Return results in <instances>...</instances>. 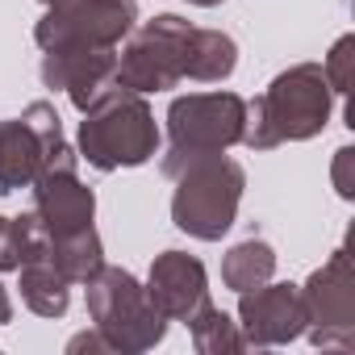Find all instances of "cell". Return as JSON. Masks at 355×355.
Instances as JSON below:
<instances>
[{"instance_id": "obj_1", "label": "cell", "mask_w": 355, "mask_h": 355, "mask_svg": "<svg viewBox=\"0 0 355 355\" xmlns=\"http://www.w3.org/2000/svg\"><path fill=\"white\" fill-rule=\"evenodd\" d=\"M330 101H334V92H330L322 67L297 63V67L280 71L255 105H247L243 142L251 150H272L280 142H305L326 130Z\"/></svg>"}, {"instance_id": "obj_2", "label": "cell", "mask_w": 355, "mask_h": 355, "mask_svg": "<svg viewBox=\"0 0 355 355\" xmlns=\"http://www.w3.org/2000/svg\"><path fill=\"white\" fill-rule=\"evenodd\" d=\"M159 150V125L142 92H130L113 84L92 109H84L80 121V159H88L96 171L138 167Z\"/></svg>"}, {"instance_id": "obj_3", "label": "cell", "mask_w": 355, "mask_h": 355, "mask_svg": "<svg viewBox=\"0 0 355 355\" xmlns=\"http://www.w3.org/2000/svg\"><path fill=\"white\" fill-rule=\"evenodd\" d=\"M247 130V101L239 92H189L175 96L167 109V138L171 150L163 155V175L175 180L189 163L205 155H222L226 146L243 142Z\"/></svg>"}, {"instance_id": "obj_4", "label": "cell", "mask_w": 355, "mask_h": 355, "mask_svg": "<svg viewBox=\"0 0 355 355\" xmlns=\"http://www.w3.org/2000/svg\"><path fill=\"white\" fill-rule=\"evenodd\" d=\"M247 189V171L243 163L222 155H205L197 163H189L175 175V197H171V222L184 234L201 239V243H218L234 218H239V201Z\"/></svg>"}, {"instance_id": "obj_5", "label": "cell", "mask_w": 355, "mask_h": 355, "mask_svg": "<svg viewBox=\"0 0 355 355\" xmlns=\"http://www.w3.org/2000/svg\"><path fill=\"white\" fill-rule=\"evenodd\" d=\"M84 284H88L92 330L105 338L109 351L138 355V351H150L167 334V318L146 297V284H138L125 268H109L105 263Z\"/></svg>"}, {"instance_id": "obj_6", "label": "cell", "mask_w": 355, "mask_h": 355, "mask_svg": "<svg viewBox=\"0 0 355 355\" xmlns=\"http://www.w3.org/2000/svg\"><path fill=\"white\" fill-rule=\"evenodd\" d=\"M134 38L125 42V51L117 55V71L113 84L130 88V92H163L175 88L180 80H189V42H193V26L175 13H163L155 21H146L142 30H130Z\"/></svg>"}, {"instance_id": "obj_7", "label": "cell", "mask_w": 355, "mask_h": 355, "mask_svg": "<svg viewBox=\"0 0 355 355\" xmlns=\"http://www.w3.org/2000/svg\"><path fill=\"white\" fill-rule=\"evenodd\" d=\"M138 21L134 0H51L46 17L34 26L42 51L67 46H117Z\"/></svg>"}, {"instance_id": "obj_8", "label": "cell", "mask_w": 355, "mask_h": 355, "mask_svg": "<svg viewBox=\"0 0 355 355\" xmlns=\"http://www.w3.org/2000/svg\"><path fill=\"white\" fill-rule=\"evenodd\" d=\"M305 305V330L313 347H351L355 338V276L351 259L338 247L301 288Z\"/></svg>"}, {"instance_id": "obj_9", "label": "cell", "mask_w": 355, "mask_h": 355, "mask_svg": "<svg viewBox=\"0 0 355 355\" xmlns=\"http://www.w3.org/2000/svg\"><path fill=\"white\" fill-rule=\"evenodd\" d=\"M30 189H34V214H38V222L46 226L51 239L76 234V230L92 226L96 197H92V189L80 184V175H76V150L67 142L55 155H46L38 180Z\"/></svg>"}, {"instance_id": "obj_10", "label": "cell", "mask_w": 355, "mask_h": 355, "mask_svg": "<svg viewBox=\"0 0 355 355\" xmlns=\"http://www.w3.org/2000/svg\"><path fill=\"white\" fill-rule=\"evenodd\" d=\"M239 326L247 347H280L305 334V305L297 284H255L239 293Z\"/></svg>"}, {"instance_id": "obj_11", "label": "cell", "mask_w": 355, "mask_h": 355, "mask_svg": "<svg viewBox=\"0 0 355 355\" xmlns=\"http://www.w3.org/2000/svg\"><path fill=\"white\" fill-rule=\"evenodd\" d=\"M113 71H117V46L42 51V84L55 92H67L80 113L92 109L113 88Z\"/></svg>"}, {"instance_id": "obj_12", "label": "cell", "mask_w": 355, "mask_h": 355, "mask_svg": "<svg viewBox=\"0 0 355 355\" xmlns=\"http://www.w3.org/2000/svg\"><path fill=\"white\" fill-rule=\"evenodd\" d=\"M146 297L155 301V309L167 322H189L205 301H209V280L201 259L184 255V251H163L150 263L146 276Z\"/></svg>"}, {"instance_id": "obj_13", "label": "cell", "mask_w": 355, "mask_h": 355, "mask_svg": "<svg viewBox=\"0 0 355 355\" xmlns=\"http://www.w3.org/2000/svg\"><path fill=\"white\" fill-rule=\"evenodd\" d=\"M59 150V146H55ZM21 117L17 121H0V193H17L38 180V171L46 155H55Z\"/></svg>"}, {"instance_id": "obj_14", "label": "cell", "mask_w": 355, "mask_h": 355, "mask_svg": "<svg viewBox=\"0 0 355 355\" xmlns=\"http://www.w3.org/2000/svg\"><path fill=\"white\" fill-rule=\"evenodd\" d=\"M21 301L38 313V318H63L67 301H71V280L42 255V259H26L21 268Z\"/></svg>"}, {"instance_id": "obj_15", "label": "cell", "mask_w": 355, "mask_h": 355, "mask_svg": "<svg viewBox=\"0 0 355 355\" xmlns=\"http://www.w3.org/2000/svg\"><path fill=\"white\" fill-rule=\"evenodd\" d=\"M239 63V46L230 34L222 30H197L193 26V42H189V80L197 84H218L234 71Z\"/></svg>"}, {"instance_id": "obj_16", "label": "cell", "mask_w": 355, "mask_h": 355, "mask_svg": "<svg viewBox=\"0 0 355 355\" xmlns=\"http://www.w3.org/2000/svg\"><path fill=\"white\" fill-rule=\"evenodd\" d=\"M46 259L71 280V284H84L92 272L105 268V251H101V234L88 226V230H76V234H59L51 239L46 247Z\"/></svg>"}, {"instance_id": "obj_17", "label": "cell", "mask_w": 355, "mask_h": 355, "mask_svg": "<svg viewBox=\"0 0 355 355\" xmlns=\"http://www.w3.org/2000/svg\"><path fill=\"white\" fill-rule=\"evenodd\" d=\"M272 272H276V251L263 239H247V243L230 247L226 259H222V280L234 293H247V288L272 280Z\"/></svg>"}, {"instance_id": "obj_18", "label": "cell", "mask_w": 355, "mask_h": 355, "mask_svg": "<svg viewBox=\"0 0 355 355\" xmlns=\"http://www.w3.org/2000/svg\"><path fill=\"white\" fill-rule=\"evenodd\" d=\"M184 326H189L193 347H197L201 355H222V351L230 355V351H243V347H247V343H243L239 322H230V318H226L218 305H209V301H205V305L184 322Z\"/></svg>"}, {"instance_id": "obj_19", "label": "cell", "mask_w": 355, "mask_h": 355, "mask_svg": "<svg viewBox=\"0 0 355 355\" xmlns=\"http://www.w3.org/2000/svg\"><path fill=\"white\" fill-rule=\"evenodd\" d=\"M355 38H338L334 42V51L326 55V67H322V76H326V84H330V92H351V63H355Z\"/></svg>"}, {"instance_id": "obj_20", "label": "cell", "mask_w": 355, "mask_h": 355, "mask_svg": "<svg viewBox=\"0 0 355 355\" xmlns=\"http://www.w3.org/2000/svg\"><path fill=\"white\" fill-rule=\"evenodd\" d=\"M21 268V239H17V222L0 218V276Z\"/></svg>"}, {"instance_id": "obj_21", "label": "cell", "mask_w": 355, "mask_h": 355, "mask_svg": "<svg viewBox=\"0 0 355 355\" xmlns=\"http://www.w3.org/2000/svg\"><path fill=\"white\" fill-rule=\"evenodd\" d=\"M351 159H355V150L351 146H343L338 150V159H334V184H338V197H355V184H351Z\"/></svg>"}, {"instance_id": "obj_22", "label": "cell", "mask_w": 355, "mask_h": 355, "mask_svg": "<svg viewBox=\"0 0 355 355\" xmlns=\"http://www.w3.org/2000/svg\"><path fill=\"white\" fill-rule=\"evenodd\" d=\"M9 318H13V301H9V293H5V288H0V326H5Z\"/></svg>"}, {"instance_id": "obj_23", "label": "cell", "mask_w": 355, "mask_h": 355, "mask_svg": "<svg viewBox=\"0 0 355 355\" xmlns=\"http://www.w3.org/2000/svg\"><path fill=\"white\" fill-rule=\"evenodd\" d=\"M189 5H201V9H214V5H222V0H189Z\"/></svg>"}]
</instances>
